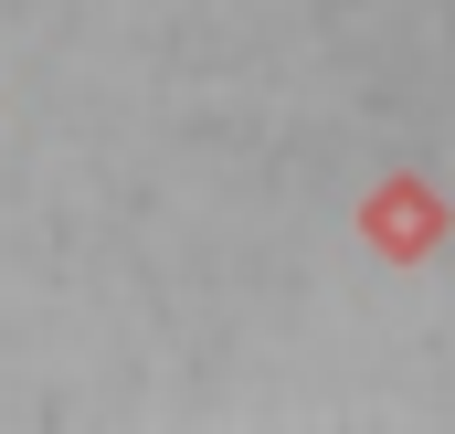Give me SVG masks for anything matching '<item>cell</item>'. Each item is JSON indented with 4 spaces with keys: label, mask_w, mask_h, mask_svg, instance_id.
Listing matches in <instances>:
<instances>
[{
    "label": "cell",
    "mask_w": 455,
    "mask_h": 434,
    "mask_svg": "<svg viewBox=\"0 0 455 434\" xmlns=\"http://www.w3.org/2000/svg\"><path fill=\"white\" fill-rule=\"evenodd\" d=\"M360 233H371V254L424 265V254L455 233V213H445V191H435V181H381V191H371V213H360Z\"/></svg>",
    "instance_id": "6da1fadb"
}]
</instances>
